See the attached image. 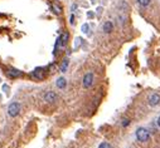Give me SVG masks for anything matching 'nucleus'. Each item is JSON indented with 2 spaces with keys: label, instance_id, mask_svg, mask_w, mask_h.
I'll return each instance as SVG.
<instances>
[{
  "label": "nucleus",
  "instance_id": "obj_12",
  "mask_svg": "<svg viewBox=\"0 0 160 148\" xmlns=\"http://www.w3.org/2000/svg\"><path fill=\"white\" fill-rule=\"evenodd\" d=\"M89 29H91V25H89L88 23H85L82 25V28H81V30H82V33L83 34H88V35H91V33H89Z\"/></svg>",
  "mask_w": 160,
  "mask_h": 148
},
{
  "label": "nucleus",
  "instance_id": "obj_4",
  "mask_svg": "<svg viewBox=\"0 0 160 148\" xmlns=\"http://www.w3.org/2000/svg\"><path fill=\"white\" fill-rule=\"evenodd\" d=\"M93 79H95V77L92 73H87L85 77H83V80H82V86L85 89H88V88H91L92 87V84H93Z\"/></svg>",
  "mask_w": 160,
  "mask_h": 148
},
{
  "label": "nucleus",
  "instance_id": "obj_23",
  "mask_svg": "<svg viewBox=\"0 0 160 148\" xmlns=\"http://www.w3.org/2000/svg\"><path fill=\"white\" fill-rule=\"evenodd\" d=\"M71 24H74V15H71V20H69Z\"/></svg>",
  "mask_w": 160,
  "mask_h": 148
},
{
  "label": "nucleus",
  "instance_id": "obj_14",
  "mask_svg": "<svg viewBox=\"0 0 160 148\" xmlns=\"http://www.w3.org/2000/svg\"><path fill=\"white\" fill-rule=\"evenodd\" d=\"M150 3H151V0H137V4L143 6V8H146Z\"/></svg>",
  "mask_w": 160,
  "mask_h": 148
},
{
  "label": "nucleus",
  "instance_id": "obj_11",
  "mask_svg": "<svg viewBox=\"0 0 160 148\" xmlns=\"http://www.w3.org/2000/svg\"><path fill=\"white\" fill-rule=\"evenodd\" d=\"M68 65H69V59H68V58H66V59H63V62H62V64H61V68H59V70H61L62 73L67 72V68H68Z\"/></svg>",
  "mask_w": 160,
  "mask_h": 148
},
{
  "label": "nucleus",
  "instance_id": "obj_24",
  "mask_svg": "<svg viewBox=\"0 0 160 148\" xmlns=\"http://www.w3.org/2000/svg\"><path fill=\"white\" fill-rule=\"evenodd\" d=\"M156 124H158V127L160 128V116H159V118L156 119Z\"/></svg>",
  "mask_w": 160,
  "mask_h": 148
},
{
  "label": "nucleus",
  "instance_id": "obj_5",
  "mask_svg": "<svg viewBox=\"0 0 160 148\" xmlns=\"http://www.w3.org/2000/svg\"><path fill=\"white\" fill-rule=\"evenodd\" d=\"M148 103L150 107H156L160 104V94L159 93H151L148 98Z\"/></svg>",
  "mask_w": 160,
  "mask_h": 148
},
{
  "label": "nucleus",
  "instance_id": "obj_20",
  "mask_svg": "<svg viewBox=\"0 0 160 148\" xmlns=\"http://www.w3.org/2000/svg\"><path fill=\"white\" fill-rule=\"evenodd\" d=\"M3 89H4V92H5V93H6V94H8V93H9V87H8V86H6V84H4V86H3Z\"/></svg>",
  "mask_w": 160,
  "mask_h": 148
},
{
  "label": "nucleus",
  "instance_id": "obj_17",
  "mask_svg": "<svg viewBox=\"0 0 160 148\" xmlns=\"http://www.w3.org/2000/svg\"><path fill=\"white\" fill-rule=\"evenodd\" d=\"M119 8H120L121 10H125V11H126V10H129V5H127L126 2H124V0H122V2L120 3V5H119Z\"/></svg>",
  "mask_w": 160,
  "mask_h": 148
},
{
  "label": "nucleus",
  "instance_id": "obj_9",
  "mask_svg": "<svg viewBox=\"0 0 160 148\" xmlns=\"http://www.w3.org/2000/svg\"><path fill=\"white\" fill-rule=\"evenodd\" d=\"M102 30H103V33L110 34L111 32L114 30V23H112V22H110V20L105 22V23H103V25H102Z\"/></svg>",
  "mask_w": 160,
  "mask_h": 148
},
{
  "label": "nucleus",
  "instance_id": "obj_25",
  "mask_svg": "<svg viewBox=\"0 0 160 148\" xmlns=\"http://www.w3.org/2000/svg\"><path fill=\"white\" fill-rule=\"evenodd\" d=\"M101 11H102V8L100 6V8H97V14H101Z\"/></svg>",
  "mask_w": 160,
  "mask_h": 148
},
{
  "label": "nucleus",
  "instance_id": "obj_22",
  "mask_svg": "<svg viewBox=\"0 0 160 148\" xmlns=\"http://www.w3.org/2000/svg\"><path fill=\"white\" fill-rule=\"evenodd\" d=\"M76 9H77V4H73V5L71 6V10H72V11H76Z\"/></svg>",
  "mask_w": 160,
  "mask_h": 148
},
{
  "label": "nucleus",
  "instance_id": "obj_8",
  "mask_svg": "<svg viewBox=\"0 0 160 148\" xmlns=\"http://www.w3.org/2000/svg\"><path fill=\"white\" fill-rule=\"evenodd\" d=\"M68 33L67 32H63L62 33L59 37H58V39H59V49H62V50H63V49L67 47V43H68Z\"/></svg>",
  "mask_w": 160,
  "mask_h": 148
},
{
  "label": "nucleus",
  "instance_id": "obj_21",
  "mask_svg": "<svg viewBox=\"0 0 160 148\" xmlns=\"http://www.w3.org/2000/svg\"><path fill=\"white\" fill-rule=\"evenodd\" d=\"M87 17H88V18H95V13L88 11V13H87Z\"/></svg>",
  "mask_w": 160,
  "mask_h": 148
},
{
  "label": "nucleus",
  "instance_id": "obj_15",
  "mask_svg": "<svg viewBox=\"0 0 160 148\" xmlns=\"http://www.w3.org/2000/svg\"><path fill=\"white\" fill-rule=\"evenodd\" d=\"M117 22L120 23V25H124L125 23H126V17L122 15V14H120V15L117 17Z\"/></svg>",
  "mask_w": 160,
  "mask_h": 148
},
{
  "label": "nucleus",
  "instance_id": "obj_3",
  "mask_svg": "<svg viewBox=\"0 0 160 148\" xmlns=\"http://www.w3.org/2000/svg\"><path fill=\"white\" fill-rule=\"evenodd\" d=\"M5 73H6V75L9 77V78H11V79H15V78H20V77H23L24 75V73L22 72V70H18V69H15V68H6V70H5Z\"/></svg>",
  "mask_w": 160,
  "mask_h": 148
},
{
  "label": "nucleus",
  "instance_id": "obj_10",
  "mask_svg": "<svg viewBox=\"0 0 160 148\" xmlns=\"http://www.w3.org/2000/svg\"><path fill=\"white\" fill-rule=\"evenodd\" d=\"M55 86H57L58 89H64L67 86V79L64 77H59V78L55 80Z\"/></svg>",
  "mask_w": 160,
  "mask_h": 148
},
{
  "label": "nucleus",
  "instance_id": "obj_7",
  "mask_svg": "<svg viewBox=\"0 0 160 148\" xmlns=\"http://www.w3.org/2000/svg\"><path fill=\"white\" fill-rule=\"evenodd\" d=\"M30 75L33 77V79H36V80H42V79L44 78V69L40 68V67H38V68H36V69L33 70Z\"/></svg>",
  "mask_w": 160,
  "mask_h": 148
},
{
  "label": "nucleus",
  "instance_id": "obj_1",
  "mask_svg": "<svg viewBox=\"0 0 160 148\" xmlns=\"http://www.w3.org/2000/svg\"><path fill=\"white\" fill-rule=\"evenodd\" d=\"M135 136H136V139L139 140V142H148V140L150 139V132L144 128V127H140V128H137L136 132H135Z\"/></svg>",
  "mask_w": 160,
  "mask_h": 148
},
{
  "label": "nucleus",
  "instance_id": "obj_13",
  "mask_svg": "<svg viewBox=\"0 0 160 148\" xmlns=\"http://www.w3.org/2000/svg\"><path fill=\"white\" fill-rule=\"evenodd\" d=\"M51 9H52V11L55 14V15H59V14H61V6H58L57 4H52Z\"/></svg>",
  "mask_w": 160,
  "mask_h": 148
},
{
  "label": "nucleus",
  "instance_id": "obj_19",
  "mask_svg": "<svg viewBox=\"0 0 160 148\" xmlns=\"http://www.w3.org/2000/svg\"><path fill=\"white\" fill-rule=\"evenodd\" d=\"M129 124H130V119H129V118H124L122 122H121V125H122V127H127Z\"/></svg>",
  "mask_w": 160,
  "mask_h": 148
},
{
  "label": "nucleus",
  "instance_id": "obj_2",
  "mask_svg": "<svg viewBox=\"0 0 160 148\" xmlns=\"http://www.w3.org/2000/svg\"><path fill=\"white\" fill-rule=\"evenodd\" d=\"M20 110H22V105H20V103H18V102H13L8 105V116L11 118L17 117L20 113Z\"/></svg>",
  "mask_w": 160,
  "mask_h": 148
},
{
  "label": "nucleus",
  "instance_id": "obj_16",
  "mask_svg": "<svg viewBox=\"0 0 160 148\" xmlns=\"http://www.w3.org/2000/svg\"><path fill=\"white\" fill-rule=\"evenodd\" d=\"M81 44H82V39L81 38H76V40H74V47H73L74 50H77Z\"/></svg>",
  "mask_w": 160,
  "mask_h": 148
},
{
  "label": "nucleus",
  "instance_id": "obj_18",
  "mask_svg": "<svg viewBox=\"0 0 160 148\" xmlns=\"http://www.w3.org/2000/svg\"><path fill=\"white\" fill-rule=\"evenodd\" d=\"M99 148H112V146H111L108 142H102V143L99 146Z\"/></svg>",
  "mask_w": 160,
  "mask_h": 148
},
{
  "label": "nucleus",
  "instance_id": "obj_6",
  "mask_svg": "<svg viewBox=\"0 0 160 148\" xmlns=\"http://www.w3.org/2000/svg\"><path fill=\"white\" fill-rule=\"evenodd\" d=\"M57 94L54 93L53 90H47L45 93L43 94V99H44V102H47V103H53V102H55L57 101Z\"/></svg>",
  "mask_w": 160,
  "mask_h": 148
}]
</instances>
